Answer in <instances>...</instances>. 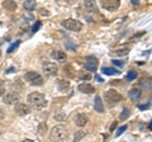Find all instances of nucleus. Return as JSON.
<instances>
[{
    "mask_svg": "<svg viewBox=\"0 0 152 142\" xmlns=\"http://www.w3.org/2000/svg\"><path fill=\"white\" fill-rule=\"evenodd\" d=\"M126 130H127V126H122V127H119V128H118V131L115 132V137H119Z\"/></svg>",
    "mask_w": 152,
    "mask_h": 142,
    "instance_id": "28",
    "label": "nucleus"
},
{
    "mask_svg": "<svg viewBox=\"0 0 152 142\" xmlns=\"http://www.w3.org/2000/svg\"><path fill=\"white\" fill-rule=\"evenodd\" d=\"M15 71H17L15 67H9V69L5 71V72H7V74H12V72H15Z\"/></svg>",
    "mask_w": 152,
    "mask_h": 142,
    "instance_id": "34",
    "label": "nucleus"
},
{
    "mask_svg": "<svg viewBox=\"0 0 152 142\" xmlns=\"http://www.w3.org/2000/svg\"><path fill=\"white\" fill-rule=\"evenodd\" d=\"M3 8L9 12H14V10H17L18 5L14 0H5V1H3Z\"/></svg>",
    "mask_w": 152,
    "mask_h": 142,
    "instance_id": "14",
    "label": "nucleus"
},
{
    "mask_svg": "<svg viewBox=\"0 0 152 142\" xmlns=\"http://www.w3.org/2000/svg\"><path fill=\"white\" fill-rule=\"evenodd\" d=\"M79 90L85 94H93V93H95V88L88 83H83L79 85Z\"/></svg>",
    "mask_w": 152,
    "mask_h": 142,
    "instance_id": "12",
    "label": "nucleus"
},
{
    "mask_svg": "<svg viewBox=\"0 0 152 142\" xmlns=\"http://www.w3.org/2000/svg\"><path fill=\"white\" fill-rule=\"evenodd\" d=\"M129 48L128 47H123V48H119V50H117V51H113L112 52V55H115V56H127L128 53H129Z\"/></svg>",
    "mask_w": 152,
    "mask_h": 142,
    "instance_id": "20",
    "label": "nucleus"
},
{
    "mask_svg": "<svg viewBox=\"0 0 152 142\" xmlns=\"http://www.w3.org/2000/svg\"><path fill=\"white\" fill-rule=\"evenodd\" d=\"M57 85H58V90L61 93H67L70 90V81L69 80L58 79L57 80Z\"/></svg>",
    "mask_w": 152,
    "mask_h": 142,
    "instance_id": "11",
    "label": "nucleus"
},
{
    "mask_svg": "<svg viewBox=\"0 0 152 142\" xmlns=\"http://www.w3.org/2000/svg\"><path fill=\"white\" fill-rule=\"evenodd\" d=\"M129 116H131V111L128 109V108H124V109L122 111V113L119 114V121H126Z\"/></svg>",
    "mask_w": 152,
    "mask_h": 142,
    "instance_id": "23",
    "label": "nucleus"
},
{
    "mask_svg": "<svg viewBox=\"0 0 152 142\" xmlns=\"http://www.w3.org/2000/svg\"><path fill=\"white\" fill-rule=\"evenodd\" d=\"M95 80H96V81H99V83H103L104 80L100 78V76H95Z\"/></svg>",
    "mask_w": 152,
    "mask_h": 142,
    "instance_id": "36",
    "label": "nucleus"
},
{
    "mask_svg": "<svg viewBox=\"0 0 152 142\" xmlns=\"http://www.w3.org/2000/svg\"><path fill=\"white\" fill-rule=\"evenodd\" d=\"M115 126H117V121H115V122H114L113 124H112V127H110V131H114V128H115Z\"/></svg>",
    "mask_w": 152,
    "mask_h": 142,
    "instance_id": "39",
    "label": "nucleus"
},
{
    "mask_svg": "<svg viewBox=\"0 0 152 142\" xmlns=\"http://www.w3.org/2000/svg\"><path fill=\"white\" fill-rule=\"evenodd\" d=\"M102 72L104 75H115V74H119V70H115L113 67H103Z\"/></svg>",
    "mask_w": 152,
    "mask_h": 142,
    "instance_id": "21",
    "label": "nucleus"
},
{
    "mask_svg": "<svg viewBox=\"0 0 152 142\" xmlns=\"http://www.w3.org/2000/svg\"><path fill=\"white\" fill-rule=\"evenodd\" d=\"M38 135L39 136H45L46 135V131H47V123L46 122H42L38 124Z\"/></svg>",
    "mask_w": 152,
    "mask_h": 142,
    "instance_id": "22",
    "label": "nucleus"
},
{
    "mask_svg": "<svg viewBox=\"0 0 152 142\" xmlns=\"http://www.w3.org/2000/svg\"><path fill=\"white\" fill-rule=\"evenodd\" d=\"M57 1H60V0H57Z\"/></svg>",
    "mask_w": 152,
    "mask_h": 142,
    "instance_id": "42",
    "label": "nucleus"
},
{
    "mask_svg": "<svg viewBox=\"0 0 152 142\" xmlns=\"http://www.w3.org/2000/svg\"><path fill=\"white\" fill-rule=\"evenodd\" d=\"M0 56H1V52H0Z\"/></svg>",
    "mask_w": 152,
    "mask_h": 142,
    "instance_id": "41",
    "label": "nucleus"
},
{
    "mask_svg": "<svg viewBox=\"0 0 152 142\" xmlns=\"http://www.w3.org/2000/svg\"><path fill=\"white\" fill-rule=\"evenodd\" d=\"M141 94H142L141 89L134 88V89H132V90H129V97H131V99H132L133 102H137V100H138V99L141 98Z\"/></svg>",
    "mask_w": 152,
    "mask_h": 142,
    "instance_id": "17",
    "label": "nucleus"
},
{
    "mask_svg": "<svg viewBox=\"0 0 152 142\" xmlns=\"http://www.w3.org/2000/svg\"><path fill=\"white\" fill-rule=\"evenodd\" d=\"M51 140L52 141H65L67 140V130L62 124L55 126L51 131Z\"/></svg>",
    "mask_w": 152,
    "mask_h": 142,
    "instance_id": "2",
    "label": "nucleus"
},
{
    "mask_svg": "<svg viewBox=\"0 0 152 142\" xmlns=\"http://www.w3.org/2000/svg\"><path fill=\"white\" fill-rule=\"evenodd\" d=\"M104 97H105V100L108 102V104L110 107H113L114 104H117V103H119V102L123 100V97L117 90H114V89H110V90L105 91Z\"/></svg>",
    "mask_w": 152,
    "mask_h": 142,
    "instance_id": "3",
    "label": "nucleus"
},
{
    "mask_svg": "<svg viewBox=\"0 0 152 142\" xmlns=\"http://www.w3.org/2000/svg\"><path fill=\"white\" fill-rule=\"evenodd\" d=\"M19 100V94L15 93V91H10L5 94V95L3 97V102L8 104V105H13V104H17Z\"/></svg>",
    "mask_w": 152,
    "mask_h": 142,
    "instance_id": "7",
    "label": "nucleus"
},
{
    "mask_svg": "<svg viewBox=\"0 0 152 142\" xmlns=\"http://www.w3.org/2000/svg\"><path fill=\"white\" fill-rule=\"evenodd\" d=\"M41 26H42V23H41L39 20H38V22H36L34 24H33V27H32V31H33V32H37V31H38V29H39V28H41Z\"/></svg>",
    "mask_w": 152,
    "mask_h": 142,
    "instance_id": "30",
    "label": "nucleus"
},
{
    "mask_svg": "<svg viewBox=\"0 0 152 142\" xmlns=\"http://www.w3.org/2000/svg\"><path fill=\"white\" fill-rule=\"evenodd\" d=\"M113 64L117 65V66H119V67H122V66H123V62H119V61H117V60H113Z\"/></svg>",
    "mask_w": 152,
    "mask_h": 142,
    "instance_id": "35",
    "label": "nucleus"
},
{
    "mask_svg": "<svg viewBox=\"0 0 152 142\" xmlns=\"http://www.w3.org/2000/svg\"><path fill=\"white\" fill-rule=\"evenodd\" d=\"M28 102H29L31 105H33L36 108V109H43V108L47 105V100L45 95L42 93H31L29 95H28Z\"/></svg>",
    "mask_w": 152,
    "mask_h": 142,
    "instance_id": "1",
    "label": "nucleus"
},
{
    "mask_svg": "<svg viewBox=\"0 0 152 142\" xmlns=\"http://www.w3.org/2000/svg\"><path fill=\"white\" fill-rule=\"evenodd\" d=\"M80 79L81 80H90L91 79V75H90L89 72H81L80 74Z\"/></svg>",
    "mask_w": 152,
    "mask_h": 142,
    "instance_id": "27",
    "label": "nucleus"
},
{
    "mask_svg": "<svg viewBox=\"0 0 152 142\" xmlns=\"http://www.w3.org/2000/svg\"><path fill=\"white\" fill-rule=\"evenodd\" d=\"M15 113L17 114H19V116H26V114H28V113L31 112V108L27 105V104H23V103H18L17 105H15Z\"/></svg>",
    "mask_w": 152,
    "mask_h": 142,
    "instance_id": "9",
    "label": "nucleus"
},
{
    "mask_svg": "<svg viewBox=\"0 0 152 142\" xmlns=\"http://www.w3.org/2000/svg\"><path fill=\"white\" fill-rule=\"evenodd\" d=\"M62 27H65L69 31H74V32H80L83 29V23L80 20L76 19H66L62 22Z\"/></svg>",
    "mask_w": 152,
    "mask_h": 142,
    "instance_id": "5",
    "label": "nucleus"
},
{
    "mask_svg": "<svg viewBox=\"0 0 152 142\" xmlns=\"http://www.w3.org/2000/svg\"><path fill=\"white\" fill-rule=\"evenodd\" d=\"M150 105H151V103H147V104H143V105H138V108L141 111H146V109L150 108Z\"/></svg>",
    "mask_w": 152,
    "mask_h": 142,
    "instance_id": "32",
    "label": "nucleus"
},
{
    "mask_svg": "<svg viewBox=\"0 0 152 142\" xmlns=\"http://www.w3.org/2000/svg\"><path fill=\"white\" fill-rule=\"evenodd\" d=\"M4 93H5V83L0 81V97L4 95Z\"/></svg>",
    "mask_w": 152,
    "mask_h": 142,
    "instance_id": "31",
    "label": "nucleus"
},
{
    "mask_svg": "<svg viewBox=\"0 0 152 142\" xmlns=\"http://www.w3.org/2000/svg\"><path fill=\"white\" fill-rule=\"evenodd\" d=\"M65 47H66V50H70V51H75L76 50V45L71 40H66L65 41Z\"/></svg>",
    "mask_w": 152,
    "mask_h": 142,
    "instance_id": "25",
    "label": "nucleus"
},
{
    "mask_svg": "<svg viewBox=\"0 0 152 142\" xmlns=\"http://www.w3.org/2000/svg\"><path fill=\"white\" fill-rule=\"evenodd\" d=\"M52 57H53L55 60H57V61L64 62V61L66 60V53L62 52V51H53L52 52Z\"/></svg>",
    "mask_w": 152,
    "mask_h": 142,
    "instance_id": "19",
    "label": "nucleus"
},
{
    "mask_svg": "<svg viewBox=\"0 0 152 142\" xmlns=\"http://www.w3.org/2000/svg\"><path fill=\"white\" fill-rule=\"evenodd\" d=\"M23 7H24L26 10L32 12V10H34V9H36L37 3H36V0H26L24 4H23Z\"/></svg>",
    "mask_w": 152,
    "mask_h": 142,
    "instance_id": "18",
    "label": "nucleus"
},
{
    "mask_svg": "<svg viewBox=\"0 0 152 142\" xmlns=\"http://www.w3.org/2000/svg\"><path fill=\"white\" fill-rule=\"evenodd\" d=\"M100 5L108 12H115L121 7V0H100Z\"/></svg>",
    "mask_w": 152,
    "mask_h": 142,
    "instance_id": "6",
    "label": "nucleus"
},
{
    "mask_svg": "<svg viewBox=\"0 0 152 142\" xmlns=\"http://www.w3.org/2000/svg\"><path fill=\"white\" fill-rule=\"evenodd\" d=\"M41 14H42V15H50V13L47 10H41Z\"/></svg>",
    "mask_w": 152,
    "mask_h": 142,
    "instance_id": "37",
    "label": "nucleus"
},
{
    "mask_svg": "<svg viewBox=\"0 0 152 142\" xmlns=\"http://www.w3.org/2000/svg\"><path fill=\"white\" fill-rule=\"evenodd\" d=\"M131 1H132V4H133V5H137V4L140 3V0H131Z\"/></svg>",
    "mask_w": 152,
    "mask_h": 142,
    "instance_id": "40",
    "label": "nucleus"
},
{
    "mask_svg": "<svg viewBox=\"0 0 152 142\" xmlns=\"http://www.w3.org/2000/svg\"><path fill=\"white\" fill-rule=\"evenodd\" d=\"M57 71H58V66L53 62H46L43 65V72L48 76H52V75H56Z\"/></svg>",
    "mask_w": 152,
    "mask_h": 142,
    "instance_id": "8",
    "label": "nucleus"
},
{
    "mask_svg": "<svg viewBox=\"0 0 152 142\" xmlns=\"http://www.w3.org/2000/svg\"><path fill=\"white\" fill-rule=\"evenodd\" d=\"M19 45H20V42H19V41L14 42L13 45H10V46H9V48L7 50V52H8V53H12V52H14V51H15V50L18 48V47H19Z\"/></svg>",
    "mask_w": 152,
    "mask_h": 142,
    "instance_id": "26",
    "label": "nucleus"
},
{
    "mask_svg": "<svg viewBox=\"0 0 152 142\" xmlns=\"http://www.w3.org/2000/svg\"><path fill=\"white\" fill-rule=\"evenodd\" d=\"M88 121H89V118L85 114H77L75 117V123H76V126H79V127H84L88 123Z\"/></svg>",
    "mask_w": 152,
    "mask_h": 142,
    "instance_id": "15",
    "label": "nucleus"
},
{
    "mask_svg": "<svg viewBox=\"0 0 152 142\" xmlns=\"http://www.w3.org/2000/svg\"><path fill=\"white\" fill-rule=\"evenodd\" d=\"M55 118L56 119H58V121H64V119H66V116L65 114H57Z\"/></svg>",
    "mask_w": 152,
    "mask_h": 142,
    "instance_id": "33",
    "label": "nucleus"
},
{
    "mask_svg": "<svg viewBox=\"0 0 152 142\" xmlns=\"http://www.w3.org/2000/svg\"><path fill=\"white\" fill-rule=\"evenodd\" d=\"M137 78V71L136 70H129V72L127 74V76H126V80L127 81H133Z\"/></svg>",
    "mask_w": 152,
    "mask_h": 142,
    "instance_id": "24",
    "label": "nucleus"
},
{
    "mask_svg": "<svg viewBox=\"0 0 152 142\" xmlns=\"http://www.w3.org/2000/svg\"><path fill=\"white\" fill-rule=\"evenodd\" d=\"M83 7L86 12H95L96 10V3H95V0H85L83 3Z\"/></svg>",
    "mask_w": 152,
    "mask_h": 142,
    "instance_id": "13",
    "label": "nucleus"
},
{
    "mask_svg": "<svg viewBox=\"0 0 152 142\" xmlns=\"http://www.w3.org/2000/svg\"><path fill=\"white\" fill-rule=\"evenodd\" d=\"M3 118H4V112H3L1 108H0V121H1Z\"/></svg>",
    "mask_w": 152,
    "mask_h": 142,
    "instance_id": "38",
    "label": "nucleus"
},
{
    "mask_svg": "<svg viewBox=\"0 0 152 142\" xmlns=\"http://www.w3.org/2000/svg\"><path fill=\"white\" fill-rule=\"evenodd\" d=\"M98 65H99V61L96 59L90 57L86 60V62H85V69L89 70V71H96Z\"/></svg>",
    "mask_w": 152,
    "mask_h": 142,
    "instance_id": "10",
    "label": "nucleus"
},
{
    "mask_svg": "<svg viewBox=\"0 0 152 142\" xmlns=\"http://www.w3.org/2000/svg\"><path fill=\"white\" fill-rule=\"evenodd\" d=\"M26 80L29 84L32 85H34V86H41V85H43V78L39 74H37V72H33V71H29V72H27L26 74Z\"/></svg>",
    "mask_w": 152,
    "mask_h": 142,
    "instance_id": "4",
    "label": "nucleus"
},
{
    "mask_svg": "<svg viewBox=\"0 0 152 142\" xmlns=\"http://www.w3.org/2000/svg\"><path fill=\"white\" fill-rule=\"evenodd\" d=\"M85 135H86V132H77V133L75 135V141H80Z\"/></svg>",
    "mask_w": 152,
    "mask_h": 142,
    "instance_id": "29",
    "label": "nucleus"
},
{
    "mask_svg": "<svg viewBox=\"0 0 152 142\" xmlns=\"http://www.w3.org/2000/svg\"><path fill=\"white\" fill-rule=\"evenodd\" d=\"M94 107H95V111H96L98 113H104V104L102 102V98L99 95H96V98H95Z\"/></svg>",
    "mask_w": 152,
    "mask_h": 142,
    "instance_id": "16",
    "label": "nucleus"
}]
</instances>
